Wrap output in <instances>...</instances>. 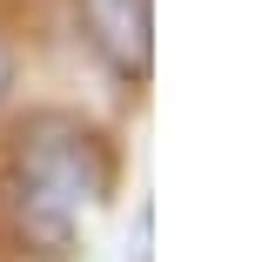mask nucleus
Listing matches in <instances>:
<instances>
[{
    "label": "nucleus",
    "mask_w": 262,
    "mask_h": 262,
    "mask_svg": "<svg viewBox=\"0 0 262 262\" xmlns=\"http://www.w3.org/2000/svg\"><path fill=\"white\" fill-rule=\"evenodd\" d=\"M0 88H7V54H0Z\"/></svg>",
    "instance_id": "obj_3"
},
{
    "label": "nucleus",
    "mask_w": 262,
    "mask_h": 262,
    "mask_svg": "<svg viewBox=\"0 0 262 262\" xmlns=\"http://www.w3.org/2000/svg\"><path fill=\"white\" fill-rule=\"evenodd\" d=\"M108 195V162H101L94 135L81 128H40L20 155V229L47 249L68 255L88 215Z\"/></svg>",
    "instance_id": "obj_1"
},
{
    "label": "nucleus",
    "mask_w": 262,
    "mask_h": 262,
    "mask_svg": "<svg viewBox=\"0 0 262 262\" xmlns=\"http://www.w3.org/2000/svg\"><path fill=\"white\" fill-rule=\"evenodd\" d=\"M88 20H94L101 47H108L121 68L148 61V7L141 0H88Z\"/></svg>",
    "instance_id": "obj_2"
}]
</instances>
